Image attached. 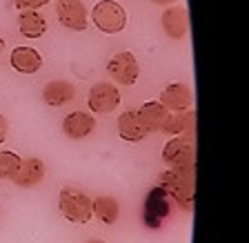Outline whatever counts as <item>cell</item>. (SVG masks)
Instances as JSON below:
<instances>
[{"instance_id": "obj_16", "label": "cell", "mask_w": 249, "mask_h": 243, "mask_svg": "<svg viewBox=\"0 0 249 243\" xmlns=\"http://www.w3.org/2000/svg\"><path fill=\"white\" fill-rule=\"evenodd\" d=\"M11 67L20 74H36L42 67V56L34 47H16L11 52Z\"/></svg>"}, {"instance_id": "obj_1", "label": "cell", "mask_w": 249, "mask_h": 243, "mask_svg": "<svg viewBox=\"0 0 249 243\" xmlns=\"http://www.w3.org/2000/svg\"><path fill=\"white\" fill-rule=\"evenodd\" d=\"M58 210L71 223H89L93 217L91 199L78 187H62L58 197Z\"/></svg>"}, {"instance_id": "obj_3", "label": "cell", "mask_w": 249, "mask_h": 243, "mask_svg": "<svg viewBox=\"0 0 249 243\" xmlns=\"http://www.w3.org/2000/svg\"><path fill=\"white\" fill-rule=\"evenodd\" d=\"M91 20L103 34H118L127 27V11L114 0H100L91 9Z\"/></svg>"}, {"instance_id": "obj_10", "label": "cell", "mask_w": 249, "mask_h": 243, "mask_svg": "<svg viewBox=\"0 0 249 243\" xmlns=\"http://www.w3.org/2000/svg\"><path fill=\"white\" fill-rule=\"evenodd\" d=\"M96 129V121L87 112H71L62 119V134L71 141H83Z\"/></svg>"}, {"instance_id": "obj_17", "label": "cell", "mask_w": 249, "mask_h": 243, "mask_svg": "<svg viewBox=\"0 0 249 243\" xmlns=\"http://www.w3.org/2000/svg\"><path fill=\"white\" fill-rule=\"evenodd\" d=\"M118 136L123 141H129V143H138L147 136L145 125L140 123L136 112H124L118 116Z\"/></svg>"}, {"instance_id": "obj_18", "label": "cell", "mask_w": 249, "mask_h": 243, "mask_svg": "<svg viewBox=\"0 0 249 243\" xmlns=\"http://www.w3.org/2000/svg\"><path fill=\"white\" fill-rule=\"evenodd\" d=\"M18 29H20V34L25 38H40L47 31L45 16L34 11V9L20 11V16H18Z\"/></svg>"}, {"instance_id": "obj_6", "label": "cell", "mask_w": 249, "mask_h": 243, "mask_svg": "<svg viewBox=\"0 0 249 243\" xmlns=\"http://www.w3.org/2000/svg\"><path fill=\"white\" fill-rule=\"evenodd\" d=\"M107 72L118 85H134L138 81V61L131 52H118L109 58Z\"/></svg>"}, {"instance_id": "obj_22", "label": "cell", "mask_w": 249, "mask_h": 243, "mask_svg": "<svg viewBox=\"0 0 249 243\" xmlns=\"http://www.w3.org/2000/svg\"><path fill=\"white\" fill-rule=\"evenodd\" d=\"M7 134H9V123L2 114H0V143H5L7 141Z\"/></svg>"}, {"instance_id": "obj_5", "label": "cell", "mask_w": 249, "mask_h": 243, "mask_svg": "<svg viewBox=\"0 0 249 243\" xmlns=\"http://www.w3.org/2000/svg\"><path fill=\"white\" fill-rule=\"evenodd\" d=\"M169 217V201H167V192L160 185L151 187L149 194L145 199V207H142V221L149 225L151 230L160 228L162 221Z\"/></svg>"}, {"instance_id": "obj_7", "label": "cell", "mask_w": 249, "mask_h": 243, "mask_svg": "<svg viewBox=\"0 0 249 243\" xmlns=\"http://www.w3.org/2000/svg\"><path fill=\"white\" fill-rule=\"evenodd\" d=\"M87 103H89V109L96 112V114H109V112H114L120 105V92L111 83L100 81V83L91 85Z\"/></svg>"}, {"instance_id": "obj_8", "label": "cell", "mask_w": 249, "mask_h": 243, "mask_svg": "<svg viewBox=\"0 0 249 243\" xmlns=\"http://www.w3.org/2000/svg\"><path fill=\"white\" fill-rule=\"evenodd\" d=\"M56 16L65 29L71 31H85L87 29V7L83 0H58L56 2Z\"/></svg>"}, {"instance_id": "obj_14", "label": "cell", "mask_w": 249, "mask_h": 243, "mask_svg": "<svg viewBox=\"0 0 249 243\" xmlns=\"http://www.w3.org/2000/svg\"><path fill=\"white\" fill-rule=\"evenodd\" d=\"M194 121H196V116H194L192 109L176 112V114H169V116H167V121L162 123L160 132H165V134H169V136H182V134H187V139L194 141Z\"/></svg>"}, {"instance_id": "obj_15", "label": "cell", "mask_w": 249, "mask_h": 243, "mask_svg": "<svg viewBox=\"0 0 249 243\" xmlns=\"http://www.w3.org/2000/svg\"><path fill=\"white\" fill-rule=\"evenodd\" d=\"M192 89L182 83H171L165 87L160 96V103L165 105L167 109H174V112H185L192 105Z\"/></svg>"}, {"instance_id": "obj_20", "label": "cell", "mask_w": 249, "mask_h": 243, "mask_svg": "<svg viewBox=\"0 0 249 243\" xmlns=\"http://www.w3.org/2000/svg\"><path fill=\"white\" fill-rule=\"evenodd\" d=\"M20 165V156L16 152H0V181L11 179Z\"/></svg>"}, {"instance_id": "obj_12", "label": "cell", "mask_w": 249, "mask_h": 243, "mask_svg": "<svg viewBox=\"0 0 249 243\" xmlns=\"http://www.w3.org/2000/svg\"><path fill=\"white\" fill-rule=\"evenodd\" d=\"M136 114H138L140 123L145 125L147 134H151V132H160L162 123H165L167 116H169V109H167L160 101H149V103L140 105V107L136 109Z\"/></svg>"}, {"instance_id": "obj_9", "label": "cell", "mask_w": 249, "mask_h": 243, "mask_svg": "<svg viewBox=\"0 0 249 243\" xmlns=\"http://www.w3.org/2000/svg\"><path fill=\"white\" fill-rule=\"evenodd\" d=\"M45 172L47 167L40 159H20V165L9 181H14L18 187H36L45 179Z\"/></svg>"}, {"instance_id": "obj_2", "label": "cell", "mask_w": 249, "mask_h": 243, "mask_svg": "<svg viewBox=\"0 0 249 243\" xmlns=\"http://www.w3.org/2000/svg\"><path fill=\"white\" fill-rule=\"evenodd\" d=\"M160 187L180 203V207L192 210L194 203V167L189 170H167L160 174Z\"/></svg>"}, {"instance_id": "obj_4", "label": "cell", "mask_w": 249, "mask_h": 243, "mask_svg": "<svg viewBox=\"0 0 249 243\" xmlns=\"http://www.w3.org/2000/svg\"><path fill=\"white\" fill-rule=\"evenodd\" d=\"M162 159L169 165V170H189L194 167V143L192 139L176 136V139L167 141Z\"/></svg>"}, {"instance_id": "obj_23", "label": "cell", "mask_w": 249, "mask_h": 243, "mask_svg": "<svg viewBox=\"0 0 249 243\" xmlns=\"http://www.w3.org/2000/svg\"><path fill=\"white\" fill-rule=\"evenodd\" d=\"M156 5H171V2H176V0H151Z\"/></svg>"}, {"instance_id": "obj_19", "label": "cell", "mask_w": 249, "mask_h": 243, "mask_svg": "<svg viewBox=\"0 0 249 243\" xmlns=\"http://www.w3.org/2000/svg\"><path fill=\"white\" fill-rule=\"evenodd\" d=\"M91 203H93V217L98 219L100 223H105V225H114V223L118 221L120 205L114 197L103 194V197H96Z\"/></svg>"}, {"instance_id": "obj_13", "label": "cell", "mask_w": 249, "mask_h": 243, "mask_svg": "<svg viewBox=\"0 0 249 243\" xmlns=\"http://www.w3.org/2000/svg\"><path fill=\"white\" fill-rule=\"evenodd\" d=\"M162 29L169 38L174 40H180L187 36V29H189V16H187L185 7H169V9L162 14Z\"/></svg>"}, {"instance_id": "obj_11", "label": "cell", "mask_w": 249, "mask_h": 243, "mask_svg": "<svg viewBox=\"0 0 249 243\" xmlns=\"http://www.w3.org/2000/svg\"><path fill=\"white\" fill-rule=\"evenodd\" d=\"M76 99V87L69 81H49L42 87V101L49 107H62Z\"/></svg>"}, {"instance_id": "obj_21", "label": "cell", "mask_w": 249, "mask_h": 243, "mask_svg": "<svg viewBox=\"0 0 249 243\" xmlns=\"http://www.w3.org/2000/svg\"><path fill=\"white\" fill-rule=\"evenodd\" d=\"M47 2H49V0H14L16 9H20V11H29V9L36 11L38 7H45Z\"/></svg>"}, {"instance_id": "obj_24", "label": "cell", "mask_w": 249, "mask_h": 243, "mask_svg": "<svg viewBox=\"0 0 249 243\" xmlns=\"http://www.w3.org/2000/svg\"><path fill=\"white\" fill-rule=\"evenodd\" d=\"M85 243H105V241H100V239H89V241H85Z\"/></svg>"}, {"instance_id": "obj_25", "label": "cell", "mask_w": 249, "mask_h": 243, "mask_svg": "<svg viewBox=\"0 0 249 243\" xmlns=\"http://www.w3.org/2000/svg\"><path fill=\"white\" fill-rule=\"evenodd\" d=\"M5 52V40H2V38H0V54Z\"/></svg>"}]
</instances>
